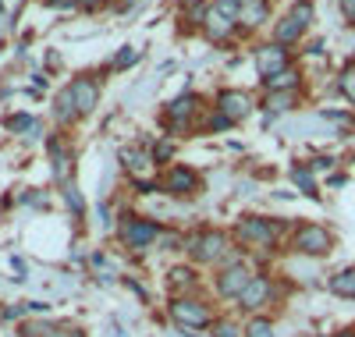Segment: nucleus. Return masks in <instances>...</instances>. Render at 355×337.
I'll return each instance as SVG.
<instances>
[{
	"label": "nucleus",
	"mask_w": 355,
	"mask_h": 337,
	"mask_svg": "<svg viewBox=\"0 0 355 337\" xmlns=\"http://www.w3.org/2000/svg\"><path fill=\"white\" fill-rule=\"evenodd\" d=\"M338 89H341V96L355 107V68H345L341 78H338Z\"/></svg>",
	"instance_id": "obj_25"
},
{
	"label": "nucleus",
	"mask_w": 355,
	"mask_h": 337,
	"mask_svg": "<svg viewBox=\"0 0 355 337\" xmlns=\"http://www.w3.org/2000/svg\"><path fill=\"white\" fill-rule=\"evenodd\" d=\"M167 284H171L174 298H182V295H192V291L199 288V277H196L192 266H174L171 277H167Z\"/></svg>",
	"instance_id": "obj_16"
},
{
	"label": "nucleus",
	"mask_w": 355,
	"mask_h": 337,
	"mask_svg": "<svg viewBox=\"0 0 355 337\" xmlns=\"http://www.w3.org/2000/svg\"><path fill=\"white\" fill-rule=\"evenodd\" d=\"M291 181H295V185H299L306 196H320V192H316V181H313V171H309V167L295 164V167H291Z\"/></svg>",
	"instance_id": "obj_23"
},
{
	"label": "nucleus",
	"mask_w": 355,
	"mask_h": 337,
	"mask_svg": "<svg viewBox=\"0 0 355 337\" xmlns=\"http://www.w3.org/2000/svg\"><path fill=\"white\" fill-rule=\"evenodd\" d=\"M171 153H174V146H171V142H160V146L153 149V157H157V164H164V160H171Z\"/></svg>",
	"instance_id": "obj_33"
},
{
	"label": "nucleus",
	"mask_w": 355,
	"mask_h": 337,
	"mask_svg": "<svg viewBox=\"0 0 355 337\" xmlns=\"http://www.w3.org/2000/svg\"><path fill=\"white\" fill-rule=\"evenodd\" d=\"M338 4H341L345 21H348V25H355V0H338Z\"/></svg>",
	"instance_id": "obj_34"
},
{
	"label": "nucleus",
	"mask_w": 355,
	"mask_h": 337,
	"mask_svg": "<svg viewBox=\"0 0 355 337\" xmlns=\"http://www.w3.org/2000/svg\"><path fill=\"white\" fill-rule=\"evenodd\" d=\"M338 337H355V327H348V330H341Z\"/></svg>",
	"instance_id": "obj_39"
},
{
	"label": "nucleus",
	"mask_w": 355,
	"mask_h": 337,
	"mask_svg": "<svg viewBox=\"0 0 355 337\" xmlns=\"http://www.w3.org/2000/svg\"><path fill=\"white\" fill-rule=\"evenodd\" d=\"M234 28H239V21L227 18V15H220V11L210 4V15H206V21H202L206 40H214V43H227V40L234 36Z\"/></svg>",
	"instance_id": "obj_14"
},
{
	"label": "nucleus",
	"mask_w": 355,
	"mask_h": 337,
	"mask_svg": "<svg viewBox=\"0 0 355 337\" xmlns=\"http://www.w3.org/2000/svg\"><path fill=\"white\" fill-rule=\"evenodd\" d=\"M160 224L157 221H146V217H135V213H125L121 217V224H117V238H121L128 249H135V252H146L150 245L160 238Z\"/></svg>",
	"instance_id": "obj_4"
},
{
	"label": "nucleus",
	"mask_w": 355,
	"mask_h": 337,
	"mask_svg": "<svg viewBox=\"0 0 355 337\" xmlns=\"http://www.w3.org/2000/svg\"><path fill=\"white\" fill-rule=\"evenodd\" d=\"M53 330H57V323H25L21 337H50Z\"/></svg>",
	"instance_id": "obj_29"
},
{
	"label": "nucleus",
	"mask_w": 355,
	"mask_h": 337,
	"mask_svg": "<svg viewBox=\"0 0 355 337\" xmlns=\"http://www.w3.org/2000/svg\"><path fill=\"white\" fill-rule=\"evenodd\" d=\"M242 4H245V0H214V8H217L220 15L234 18V21H239V15H242Z\"/></svg>",
	"instance_id": "obj_28"
},
{
	"label": "nucleus",
	"mask_w": 355,
	"mask_h": 337,
	"mask_svg": "<svg viewBox=\"0 0 355 337\" xmlns=\"http://www.w3.org/2000/svg\"><path fill=\"white\" fill-rule=\"evenodd\" d=\"M64 199H68V206H71L75 213H82V209H85V206H82V196H78V189H75V185H68V189H64Z\"/></svg>",
	"instance_id": "obj_32"
},
{
	"label": "nucleus",
	"mask_w": 355,
	"mask_h": 337,
	"mask_svg": "<svg viewBox=\"0 0 355 337\" xmlns=\"http://www.w3.org/2000/svg\"><path fill=\"white\" fill-rule=\"evenodd\" d=\"M199 110H202V100H199L196 93H182L178 100H171V103H167L164 121H167V128H171V132H185Z\"/></svg>",
	"instance_id": "obj_9"
},
{
	"label": "nucleus",
	"mask_w": 355,
	"mask_h": 337,
	"mask_svg": "<svg viewBox=\"0 0 355 337\" xmlns=\"http://www.w3.org/2000/svg\"><path fill=\"white\" fill-rule=\"evenodd\" d=\"M171 320L182 327V330H206V327H214V313H210V305H206L202 298L196 295H182V298H174L171 302Z\"/></svg>",
	"instance_id": "obj_3"
},
{
	"label": "nucleus",
	"mask_w": 355,
	"mask_h": 337,
	"mask_svg": "<svg viewBox=\"0 0 355 337\" xmlns=\"http://www.w3.org/2000/svg\"><path fill=\"white\" fill-rule=\"evenodd\" d=\"M331 245H334V238L323 224H299L291 234V249L302 256H327Z\"/></svg>",
	"instance_id": "obj_6"
},
{
	"label": "nucleus",
	"mask_w": 355,
	"mask_h": 337,
	"mask_svg": "<svg viewBox=\"0 0 355 337\" xmlns=\"http://www.w3.org/2000/svg\"><path fill=\"white\" fill-rule=\"evenodd\" d=\"M270 298H274V281L266 277V273H256V277L249 281V288L239 295V305H242L245 313H256V309H263Z\"/></svg>",
	"instance_id": "obj_12"
},
{
	"label": "nucleus",
	"mask_w": 355,
	"mask_h": 337,
	"mask_svg": "<svg viewBox=\"0 0 355 337\" xmlns=\"http://www.w3.org/2000/svg\"><path fill=\"white\" fill-rule=\"evenodd\" d=\"M309 25H313V4H309V0H299V4L288 11V18L277 21V28H274V43H281V46L299 43Z\"/></svg>",
	"instance_id": "obj_5"
},
{
	"label": "nucleus",
	"mask_w": 355,
	"mask_h": 337,
	"mask_svg": "<svg viewBox=\"0 0 355 337\" xmlns=\"http://www.w3.org/2000/svg\"><path fill=\"white\" fill-rule=\"evenodd\" d=\"M71 93H75V103H78V114H93L96 103H100V85L93 78H75L71 82Z\"/></svg>",
	"instance_id": "obj_15"
},
{
	"label": "nucleus",
	"mask_w": 355,
	"mask_h": 337,
	"mask_svg": "<svg viewBox=\"0 0 355 337\" xmlns=\"http://www.w3.org/2000/svg\"><path fill=\"white\" fill-rule=\"evenodd\" d=\"M214 110H220V114L231 117V121H242V117H249L252 100L242 93V89H220L217 100H214Z\"/></svg>",
	"instance_id": "obj_13"
},
{
	"label": "nucleus",
	"mask_w": 355,
	"mask_h": 337,
	"mask_svg": "<svg viewBox=\"0 0 355 337\" xmlns=\"http://www.w3.org/2000/svg\"><path fill=\"white\" fill-rule=\"evenodd\" d=\"M182 8L192 11V8H206V0H182Z\"/></svg>",
	"instance_id": "obj_37"
},
{
	"label": "nucleus",
	"mask_w": 355,
	"mask_h": 337,
	"mask_svg": "<svg viewBox=\"0 0 355 337\" xmlns=\"http://www.w3.org/2000/svg\"><path fill=\"white\" fill-rule=\"evenodd\" d=\"M160 189L167 192V196H196L199 192V174L192 171V167H185V164H174L171 171H167V178L160 181Z\"/></svg>",
	"instance_id": "obj_10"
},
{
	"label": "nucleus",
	"mask_w": 355,
	"mask_h": 337,
	"mask_svg": "<svg viewBox=\"0 0 355 337\" xmlns=\"http://www.w3.org/2000/svg\"><path fill=\"white\" fill-rule=\"evenodd\" d=\"M185 249L196 263H206V266H214L231 256V238L224 231H196V234H185Z\"/></svg>",
	"instance_id": "obj_2"
},
{
	"label": "nucleus",
	"mask_w": 355,
	"mask_h": 337,
	"mask_svg": "<svg viewBox=\"0 0 355 337\" xmlns=\"http://www.w3.org/2000/svg\"><path fill=\"white\" fill-rule=\"evenodd\" d=\"M231 125H234V121H231V117H224L220 110H214V114H210V121H206V128H210V132H224V128H231Z\"/></svg>",
	"instance_id": "obj_30"
},
{
	"label": "nucleus",
	"mask_w": 355,
	"mask_h": 337,
	"mask_svg": "<svg viewBox=\"0 0 355 337\" xmlns=\"http://www.w3.org/2000/svg\"><path fill=\"white\" fill-rule=\"evenodd\" d=\"M50 337H85V334H82L78 327H57V330H53Z\"/></svg>",
	"instance_id": "obj_35"
},
{
	"label": "nucleus",
	"mask_w": 355,
	"mask_h": 337,
	"mask_svg": "<svg viewBox=\"0 0 355 337\" xmlns=\"http://www.w3.org/2000/svg\"><path fill=\"white\" fill-rule=\"evenodd\" d=\"M121 164L128 171V181L142 192V196H150L157 192V157H153V149H142V146H132V149H121Z\"/></svg>",
	"instance_id": "obj_1"
},
{
	"label": "nucleus",
	"mask_w": 355,
	"mask_h": 337,
	"mask_svg": "<svg viewBox=\"0 0 355 337\" xmlns=\"http://www.w3.org/2000/svg\"><path fill=\"white\" fill-rule=\"evenodd\" d=\"M239 241L242 245H252L256 252H266L270 245L277 241V221H266V217H245L239 221Z\"/></svg>",
	"instance_id": "obj_7"
},
{
	"label": "nucleus",
	"mask_w": 355,
	"mask_h": 337,
	"mask_svg": "<svg viewBox=\"0 0 355 337\" xmlns=\"http://www.w3.org/2000/svg\"><path fill=\"white\" fill-rule=\"evenodd\" d=\"M266 18H270V0H245V4H242L239 21H242L245 28H259Z\"/></svg>",
	"instance_id": "obj_17"
},
{
	"label": "nucleus",
	"mask_w": 355,
	"mask_h": 337,
	"mask_svg": "<svg viewBox=\"0 0 355 337\" xmlns=\"http://www.w3.org/2000/svg\"><path fill=\"white\" fill-rule=\"evenodd\" d=\"M299 85H302V75L295 71V68H288V71H281L274 78H263L266 93H291V89H299Z\"/></svg>",
	"instance_id": "obj_19"
},
{
	"label": "nucleus",
	"mask_w": 355,
	"mask_h": 337,
	"mask_svg": "<svg viewBox=\"0 0 355 337\" xmlns=\"http://www.w3.org/2000/svg\"><path fill=\"white\" fill-rule=\"evenodd\" d=\"M256 71L259 78H274L281 71H288V46L281 43H263L256 50Z\"/></svg>",
	"instance_id": "obj_11"
},
{
	"label": "nucleus",
	"mask_w": 355,
	"mask_h": 337,
	"mask_svg": "<svg viewBox=\"0 0 355 337\" xmlns=\"http://www.w3.org/2000/svg\"><path fill=\"white\" fill-rule=\"evenodd\" d=\"M266 114H284L299 103V89H291V93H266Z\"/></svg>",
	"instance_id": "obj_20"
},
{
	"label": "nucleus",
	"mask_w": 355,
	"mask_h": 337,
	"mask_svg": "<svg viewBox=\"0 0 355 337\" xmlns=\"http://www.w3.org/2000/svg\"><path fill=\"white\" fill-rule=\"evenodd\" d=\"M15 135H21V132H28V135H36L40 132V125H36V117H28V114H18V117H11V125H8Z\"/></svg>",
	"instance_id": "obj_26"
},
{
	"label": "nucleus",
	"mask_w": 355,
	"mask_h": 337,
	"mask_svg": "<svg viewBox=\"0 0 355 337\" xmlns=\"http://www.w3.org/2000/svg\"><path fill=\"white\" fill-rule=\"evenodd\" d=\"M331 291H334L338 298H355V266L334 273V277H331Z\"/></svg>",
	"instance_id": "obj_21"
},
{
	"label": "nucleus",
	"mask_w": 355,
	"mask_h": 337,
	"mask_svg": "<svg viewBox=\"0 0 355 337\" xmlns=\"http://www.w3.org/2000/svg\"><path fill=\"white\" fill-rule=\"evenodd\" d=\"M210 330H214V337H242V327L234 320H217Z\"/></svg>",
	"instance_id": "obj_27"
},
{
	"label": "nucleus",
	"mask_w": 355,
	"mask_h": 337,
	"mask_svg": "<svg viewBox=\"0 0 355 337\" xmlns=\"http://www.w3.org/2000/svg\"><path fill=\"white\" fill-rule=\"evenodd\" d=\"M75 4H78V8H89V11H93V8H100V0H75Z\"/></svg>",
	"instance_id": "obj_38"
},
{
	"label": "nucleus",
	"mask_w": 355,
	"mask_h": 337,
	"mask_svg": "<svg viewBox=\"0 0 355 337\" xmlns=\"http://www.w3.org/2000/svg\"><path fill=\"white\" fill-rule=\"evenodd\" d=\"M135 60H139V50H132V46H125L121 53H117V57H114V68H125V64H135Z\"/></svg>",
	"instance_id": "obj_31"
},
{
	"label": "nucleus",
	"mask_w": 355,
	"mask_h": 337,
	"mask_svg": "<svg viewBox=\"0 0 355 337\" xmlns=\"http://www.w3.org/2000/svg\"><path fill=\"white\" fill-rule=\"evenodd\" d=\"M245 337H274V323L266 320V316H256V320H249Z\"/></svg>",
	"instance_id": "obj_24"
},
{
	"label": "nucleus",
	"mask_w": 355,
	"mask_h": 337,
	"mask_svg": "<svg viewBox=\"0 0 355 337\" xmlns=\"http://www.w3.org/2000/svg\"><path fill=\"white\" fill-rule=\"evenodd\" d=\"M50 157H53V174H57V181H64V178H68V153H64L61 139H50Z\"/></svg>",
	"instance_id": "obj_22"
},
{
	"label": "nucleus",
	"mask_w": 355,
	"mask_h": 337,
	"mask_svg": "<svg viewBox=\"0 0 355 337\" xmlns=\"http://www.w3.org/2000/svg\"><path fill=\"white\" fill-rule=\"evenodd\" d=\"M53 117H57V125H71L75 117H82V114H78V103H75V93H71V85H68V89H61V93H57V103H53Z\"/></svg>",
	"instance_id": "obj_18"
},
{
	"label": "nucleus",
	"mask_w": 355,
	"mask_h": 337,
	"mask_svg": "<svg viewBox=\"0 0 355 337\" xmlns=\"http://www.w3.org/2000/svg\"><path fill=\"white\" fill-rule=\"evenodd\" d=\"M252 277H256V273L249 270V263H245V259H242V263H231V266H220V273H217V295L239 302V295L249 288V281H252Z\"/></svg>",
	"instance_id": "obj_8"
},
{
	"label": "nucleus",
	"mask_w": 355,
	"mask_h": 337,
	"mask_svg": "<svg viewBox=\"0 0 355 337\" xmlns=\"http://www.w3.org/2000/svg\"><path fill=\"white\" fill-rule=\"evenodd\" d=\"M25 313H33V305H28V309H25V305H11L4 316H8V320H18V316H25Z\"/></svg>",
	"instance_id": "obj_36"
}]
</instances>
